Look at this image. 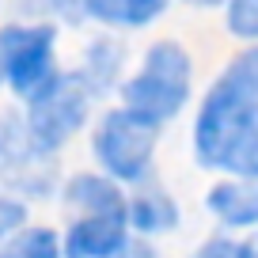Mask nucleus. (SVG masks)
<instances>
[{
  "label": "nucleus",
  "mask_w": 258,
  "mask_h": 258,
  "mask_svg": "<svg viewBox=\"0 0 258 258\" xmlns=\"http://www.w3.org/2000/svg\"><path fill=\"white\" fill-rule=\"evenodd\" d=\"M194 156L209 171L258 182V103H243L209 84L194 118Z\"/></svg>",
  "instance_id": "f257e3e1"
},
{
  "label": "nucleus",
  "mask_w": 258,
  "mask_h": 258,
  "mask_svg": "<svg viewBox=\"0 0 258 258\" xmlns=\"http://www.w3.org/2000/svg\"><path fill=\"white\" fill-rule=\"evenodd\" d=\"M121 106L141 118H148L152 125H167L171 118L186 110L194 91V61L186 53V46H178L175 38H160L145 49V61L125 84H118Z\"/></svg>",
  "instance_id": "f03ea898"
},
{
  "label": "nucleus",
  "mask_w": 258,
  "mask_h": 258,
  "mask_svg": "<svg viewBox=\"0 0 258 258\" xmlns=\"http://www.w3.org/2000/svg\"><path fill=\"white\" fill-rule=\"evenodd\" d=\"M156 145H160V125H152L148 118L125 106L106 110L91 133V156H95L99 171L118 186H141L152 175Z\"/></svg>",
  "instance_id": "7ed1b4c3"
},
{
  "label": "nucleus",
  "mask_w": 258,
  "mask_h": 258,
  "mask_svg": "<svg viewBox=\"0 0 258 258\" xmlns=\"http://www.w3.org/2000/svg\"><path fill=\"white\" fill-rule=\"evenodd\" d=\"M95 91L84 84V76L76 69L57 73L34 99H27V114H23V129L31 133V141L42 152L53 156L57 148H64L69 141L88 125Z\"/></svg>",
  "instance_id": "20e7f679"
},
{
  "label": "nucleus",
  "mask_w": 258,
  "mask_h": 258,
  "mask_svg": "<svg viewBox=\"0 0 258 258\" xmlns=\"http://www.w3.org/2000/svg\"><path fill=\"white\" fill-rule=\"evenodd\" d=\"M57 69V27L53 23H8L0 31V88L34 99Z\"/></svg>",
  "instance_id": "39448f33"
},
{
  "label": "nucleus",
  "mask_w": 258,
  "mask_h": 258,
  "mask_svg": "<svg viewBox=\"0 0 258 258\" xmlns=\"http://www.w3.org/2000/svg\"><path fill=\"white\" fill-rule=\"evenodd\" d=\"M53 178V156L42 152L23 129V118L0 121V186L19 194H46Z\"/></svg>",
  "instance_id": "423d86ee"
},
{
  "label": "nucleus",
  "mask_w": 258,
  "mask_h": 258,
  "mask_svg": "<svg viewBox=\"0 0 258 258\" xmlns=\"http://www.w3.org/2000/svg\"><path fill=\"white\" fill-rule=\"evenodd\" d=\"M129 243L125 213H84L61 235V258H114Z\"/></svg>",
  "instance_id": "0eeeda50"
},
{
  "label": "nucleus",
  "mask_w": 258,
  "mask_h": 258,
  "mask_svg": "<svg viewBox=\"0 0 258 258\" xmlns=\"http://www.w3.org/2000/svg\"><path fill=\"white\" fill-rule=\"evenodd\" d=\"M205 209L217 217L224 228L235 232H254L258 228V182H243V178H220L205 190Z\"/></svg>",
  "instance_id": "6e6552de"
},
{
  "label": "nucleus",
  "mask_w": 258,
  "mask_h": 258,
  "mask_svg": "<svg viewBox=\"0 0 258 258\" xmlns=\"http://www.w3.org/2000/svg\"><path fill=\"white\" fill-rule=\"evenodd\" d=\"M125 224L137 235H163L178 228V202L163 190L160 182L141 186L133 198H125Z\"/></svg>",
  "instance_id": "1a4fd4ad"
},
{
  "label": "nucleus",
  "mask_w": 258,
  "mask_h": 258,
  "mask_svg": "<svg viewBox=\"0 0 258 258\" xmlns=\"http://www.w3.org/2000/svg\"><path fill=\"white\" fill-rule=\"evenodd\" d=\"M61 202L73 209V217L84 213H125V194L114 178H106L103 171H80L61 186Z\"/></svg>",
  "instance_id": "9d476101"
},
{
  "label": "nucleus",
  "mask_w": 258,
  "mask_h": 258,
  "mask_svg": "<svg viewBox=\"0 0 258 258\" xmlns=\"http://www.w3.org/2000/svg\"><path fill=\"white\" fill-rule=\"evenodd\" d=\"M167 8L171 0H84L88 19L114 27V31H141V27L156 23Z\"/></svg>",
  "instance_id": "9b49d317"
},
{
  "label": "nucleus",
  "mask_w": 258,
  "mask_h": 258,
  "mask_svg": "<svg viewBox=\"0 0 258 258\" xmlns=\"http://www.w3.org/2000/svg\"><path fill=\"white\" fill-rule=\"evenodd\" d=\"M121 64H125V49H121L114 38H95L88 49H84V61L76 64V73H80L84 84L95 91V99H103L106 91L118 84Z\"/></svg>",
  "instance_id": "f8f14e48"
},
{
  "label": "nucleus",
  "mask_w": 258,
  "mask_h": 258,
  "mask_svg": "<svg viewBox=\"0 0 258 258\" xmlns=\"http://www.w3.org/2000/svg\"><path fill=\"white\" fill-rule=\"evenodd\" d=\"M0 258H61V235L46 224H19L0 239Z\"/></svg>",
  "instance_id": "ddd939ff"
},
{
  "label": "nucleus",
  "mask_w": 258,
  "mask_h": 258,
  "mask_svg": "<svg viewBox=\"0 0 258 258\" xmlns=\"http://www.w3.org/2000/svg\"><path fill=\"white\" fill-rule=\"evenodd\" d=\"M213 84H217L220 91H228V95L243 99V103H258V42H247V46L224 64V73Z\"/></svg>",
  "instance_id": "4468645a"
},
{
  "label": "nucleus",
  "mask_w": 258,
  "mask_h": 258,
  "mask_svg": "<svg viewBox=\"0 0 258 258\" xmlns=\"http://www.w3.org/2000/svg\"><path fill=\"white\" fill-rule=\"evenodd\" d=\"M228 31L243 42H258V0H224Z\"/></svg>",
  "instance_id": "2eb2a0df"
},
{
  "label": "nucleus",
  "mask_w": 258,
  "mask_h": 258,
  "mask_svg": "<svg viewBox=\"0 0 258 258\" xmlns=\"http://www.w3.org/2000/svg\"><path fill=\"white\" fill-rule=\"evenodd\" d=\"M46 16L53 19H64V23H80V19H88V12H84V0H34Z\"/></svg>",
  "instance_id": "dca6fc26"
},
{
  "label": "nucleus",
  "mask_w": 258,
  "mask_h": 258,
  "mask_svg": "<svg viewBox=\"0 0 258 258\" xmlns=\"http://www.w3.org/2000/svg\"><path fill=\"white\" fill-rule=\"evenodd\" d=\"M190 258H239V243L228 239V235H213V239H205Z\"/></svg>",
  "instance_id": "f3484780"
},
{
  "label": "nucleus",
  "mask_w": 258,
  "mask_h": 258,
  "mask_svg": "<svg viewBox=\"0 0 258 258\" xmlns=\"http://www.w3.org/2000/svg\"><path fill=\"white\" fill-rule=\"evenodd\" d=\"M23 217H27L23 205H19L16 198H8V194H0V239L16 232V228L23 224Z\"/></svg>",
  "instance_id": "a211bd4d"
},
{
  "label": "nucleus",
  "mask_w": 258,
  "mask_h": 258,
  "mask_svg": "<svg viewBox=\"0 0 258 258\" xmlns=\"http://www.w3.org/2000/svg\"><path fill=\"white\" fill-rule=\"evenodd\" d=\"M114 258H156V250L148 247L145 239H129V243H125V247H121Z\"/></svg>",
  "instance_id": "6ab92c4d"
},
{
  "label": "nucleus",
  "mask_w": 258,
  "mask_h": 258,
  "mask_svg": "<svg viewBox=\"0 0 258 258\" xmlns=\"http://www.w3.org/2000/svg\"><path fill=\"white\" fill-rule=\"evenodd\" d=\"M239 258H258V228H254V235H247L239 243Z\"/></svg>",
  "instance_id": "aec40b11"
},
{
  "label": "nucleus",
  "mask_w": 258,
  "mask_h": 258,
  "mask_svg": "<svg viewBox=\"0 0 258 258\" xmlns=\"http://www.w3.org/2000/svg\"><path fill=\"white\" fill-rule=\"evenodd\" d=\"M190 8H224V0H186Z\"/></svg>",
  "instance_id": "412c9836"
}]
</instances>
